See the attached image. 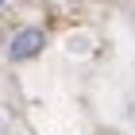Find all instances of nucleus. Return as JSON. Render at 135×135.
I'll use <instances>...</instances> for the list:
<instances>
[{
    "label": "nucleus",
    "instance_id": "nucleus-1",
    "mask_svg": "<svg viewBox=\"0 0 135 135\" xmlns=\"http://www.w3.org/2000/svg\"><path fill=\"white\" fill-rule=\"evenodd\" d=\"M46 46V31L42 27H23L16 39H12V46H8V54L16 58V62H27V58H35V54Z\"/></svg>",
    "mask_w": 135,
    "mask_h": 135
},
{
    "label": "nucleus",
    "instance_id": "nucleus-2",
    "mask_svg": "<svg viewBox=\"0 0 135 135\" xmlns=\"http://www.w3.org/2000/svg\"><path fill=\"white\" fill-rule=\"evenodd\" d=\"M4 4H8V0H0V8H4Z\"/></svg>",
    "mask_w": 135,
    "mask_h": 135
}]
</instances>
